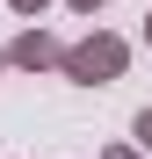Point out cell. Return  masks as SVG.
I'll return each instance as SVG.
<instances>
[{
	"instance_id": "7a4b0ae2",
	"label": "cell",
	"mask_w": 152,
	"mask_h": 159,
	"mask_svg": "<svg viewBox=\"0 0 152 159\" xmlns=\"http://www.w3.org/2000/svg\"><path fill=\"white\" fill-rule=\"evenodd\" d=\"M80 7H94V0H80Z\"/></svg>"
},
{
	"instance_id": "6da1fadb",
	"label": "cell",
	"mask_w": 152,
	"mask_h": 159,
	"mask_svg": "<svg viewBox=\"0 0 152 159\" xmlns=\"http://www.w3.org/2000/svg\"><path fill=\"white\" fill-rule=\"evenodd\" d=\"M138 130H145V145H152V116H145V123H138Z\"/></svg>"
}]
</instances>
